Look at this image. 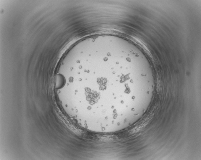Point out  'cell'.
I'll list each match as a JSON object with an SVG mask.
<instances>
[{"label": "cell", "mask_w": 201, "mask_h": 160, "mask_svg": "<svg viewBox=\"0 0 201 160\" xmlns=\"http://www.w3.org/2000/svg\"><path fill=\"white\" fill-rule=\"evenodd\" d=\"M56 88H61L65 84L64 77L62 75L58 74L56 76Z\"/></svg>", "instance_id": "cell-1"}]
</instances>
